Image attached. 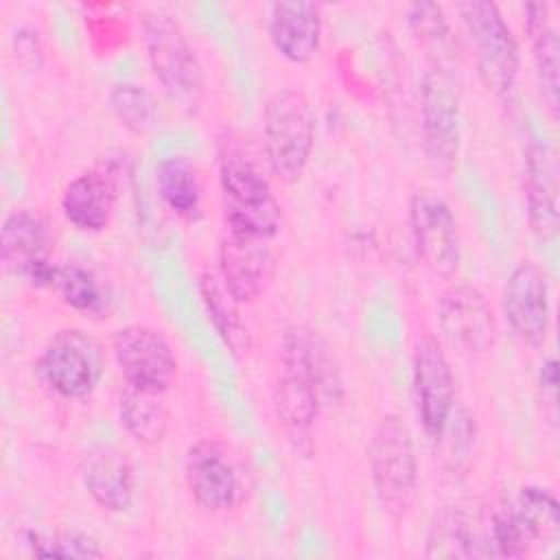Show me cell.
<instances>
[{
    "label": "cell",
    "instance_id": "obj_1",
    "mask_svg": "<svg viewBox=\"0 0 560 560\" xmlns=\"http://www.w3.org/2000/svg\"><path fill=\"white\" fill-rule=\"evenodd\" d=\"M219 184L225 230L271 238L282 223L280 203L258 160L234 138L219 140Z\"/></svg>",
    "mask_w": 560,
    "mask_h": 560
},
{
    "label": "cell",
    "instance_id": "obj_2",
    "mask_svg": "<svg viewBox=\"0 0 560 560\" xmlns=\"http://www.w3.org/2000/svg\"><path fill=\"white\" fill-rule=\"evenodd\" d=\"M315 142V112L304 92L276 90L262 112V144L271 175L284 184L298 182L311 160Z\"/></svg>",
    "mask_w": 560,
    "mask_h": 560
},
{
    "label": "cell",
    "instance_id": "obj_3",
    "mask_svg": "<svg viewBox=\"0 0 560 560\" xmlns=\"http://www.w3.org/2000/svg\"><path fill=\"white\" fill-rule=\"evenodd\" d=\"M142 31L147 57L162 90L182 112L195 114L206 92V74L184 28L173 15L149 11Z\"/></svg>",
    "mask_w": 560,
    "mask_h": 560
},
{
    "label": "cell",
    "instance_id": "obj_4",
    "mask_svg": "<svg viewBox=\"0 0 560 560\" xmlns=\"http://www.w3.org/2000/svg\"><path fill=\"white\" fill-rule=\"evenodd\" d=\"M420 129L424 160L431 173L446 179L459 155L462 107L457 77L442 59H435L422 74Z\"/></svg>",
    "mask_w": 560,
    "mask_h": 560
},
{
    "label": "cell",
    "instance_id": "obj_5",
    "mask_svg": "<svg viewBox=\"0 0 560 560\" xmlns=\"http://www.w3.org/2000/svg\"><path fill=\"white\" fill-rule=\"evenodd\" d=\"M368 462L383 510L394 518H402L416 501L418 459L413 435L400 416H381L370 438Z\"/></svg>",
    "mask_w": 560,
    "mask_h": 560
},
{
    "label": "cell",
    "instance_id": "obj_6",
    "mask_svg": "<svg viewBox=\"0 0 560 560\" xmlns=\"http://www.w3.org/2000/svg\"><path fill=\"white\" fill-rule=\"evenodd\" d=\"M455 11L466 28L483 85L497 96L510 94L518 77L521 59L516 37L499 7L488 0H468L457 2Z\"/></svg>",
    "mask_w": 560,
    "mask_h": 560
},
{
    "label": "cell",
    "instance_id": "obj_7",
    "mask_svg": "<svg viewBox=\"0 0 560 560\" xmlns=\"http://www.w3.org/2000/svg\"><path fill=\"white\" fill-rule=\"evenodd\" d=\"M37 368L46 385L61 398H85L103 374L101 346L79 328H63L48 339Z\"/></svg>",
    "mask_w": 560,
    "mask_h": 560
},
{
    "label": "cell",
    "instance_id": "obj_8",
    "mask_svg": "<svg viewBox=\"0 0 560 560\" xmlns=\"http://www.w3.org/2000/svg\"><path fill=\"white\" fill-rule=\"evenodd\" d=\"M112 350L129 387L164 394L177 376V359L166 337L144 324H129L114 332Z\"/></svg>",
    "mask_w": 560,
    "mask_h": 560
},
{
    "label": "cell",
    "instance_id": "obj_9",
    "mask_svg": "<svg viewBox=\"0 0 560 560\" xmlns=\"http://www.w3.org/2000/svg\"><path fill=\"white\" fill-rule=\"evenodd\" d=\"M409 225L422 262L440 278H451L462 260V243L451 206L429 188H418L409 201Z\"/></svg>",
    "mask_w": 560,
    "mask_h": 560
},
{
    "label": "cell",
    "instance_id": "obj_10",
    "mask_svg": "<svg viewBox=\"0 0 560 560\" xmlns=\"http://www.w3.org/2000/svg\"><path fill=\"white\" fill-rule=\"evenodd\" d=\"M411 383L418 418L433 438L446 429L455 402V376L448 357L433 335H422L413 346Z\"/></svg>",
    "mask_w": 560,
    "mask_h": 560
},
{
    "label": "cell",
    "instance_id": "obj_11",
    "mask_svg": "<svg viewBox=\"0 0 560 560\" xmlns=\"http://www.w3.org/2000/svg\"><path fill=\"white\" fill-rule=\"evenodd\" d=\"M438 324L444 339L470 357L490 352L499 332L492 306L472 284H453L440 295Z\"/></svg>",
    "mask_w": 560,
    "mask_h": 560
},
{
    "label": "cell",
    "instance_id": "obj_12",
    "mask_svg": "<svg viewBox=\"0 0 560 560\" xmlns=\"http://www.w3.org/2000/svg\"><path fill=\"white\" fill-rule=\"evenodd\" d=\"M503 315L514 337L529 348H540L549 330V278L534 260L518 262L503 287Z\"/></svg>",
    "mask_w": 560,
    "mask_h": 560
},
{
    "label": "cell",
    "instance_id": "obj_13",
    "mask_svg": "<svg viewBox=\"0 0 560 560\" xmlns=\"http://www.w3.org/2000/svg\"><path fill=\"white\" fill-rule=\"evenodd\" d=\"M276 269L269 238L225 230L219 241V278L238 304L258 300L273 282Z\"/></svg>",
    "mask_w": 560,
    "mask_h": 560
},
{
    "label": "cell",
    "instance_id": "obj_14",
    "mask_svg": "<svg viewBox=\"0 0 560 560\" xmlns=\"http://www.w3.org/2000/svg\"><path fill=\"white\" fill-rule=\"evenodd\" d=\"M48 225L33 208L7 214L0 230V260L9 273L26 278L33 287H52L57 265L48 262Z\"/></svg>",
    "mask_w": 560,
    "mask_h": 560
},
{
    "label": "cell",
    "instance_id": "obj_15",
    "mask_svg": "<svg viewBox=\"0 0 560 560\" xmlns=\"http://www.w3.org/2000/svg\"><path fill=\"white\" fill-rule=\"evenodd\" d=\"M282 368L306 378L319 394L324 409L335 407L343 398V378L337 357L328 341L306 324H293L282 335Z\"/></svg>",
    "mask_w": 560,
    "mask_h": 560
},
{
    "label": "cell",
    "instance_id": "obj_16",
    "mask_svg": "<svg viewBox=\"0 0 560 560\" xmlns=\"http://www.w3.org/2000/svg\"><path fill=\"white\" fill-rule=\"evenodd\" d=\"M184 479L190 497L210 512H223L236 503L238 475L230 451L214 438H203L186 451Z\"/></svg>",
    "mask_w": 560,
    "mask_h": 560
},
{
    "label": "cell",
    "instance_id": "obj_17",
    "mask_svg": "<svg viewBox=\"0 0 560 560\" xmlns=\"http://www.w3.org/2000/svg\"><path fill=\"white\" fill-rule=\"evenodd\" d=\"M558 158L547 142H529L525 151L527 221L536 238L549 241L558 232Z\"/></svg>",
    "mask_w": 560,
    "mask_h": 560
},
{
    "label": "cell",
    "instance_id": "obj_18",
    "mask_svg": "<svg viewBox=\"0 0 560 560\" xmlns=\"http://www.w3.org/2000/svg\"><path fill=\"white\" fill-rule=\"evenodd\" d=\"M85 492L107 512H122L133 501V468L114 446H92L79 466Z\"/></svg>",
    "mask_w": 560,
    "mask_h": 560
},
{
    "label": "cell",
    "instance_id": "obj_19",
    "mask_svg": "<svg viewBox=\"0 0 560 560\" xmlns=\"http://www.w3.org/2000/svg\"><path fill=\"white\" fill-rule=\"evenodd\" d=\"M273 48L293 63H306L319 48L322 13L315 2H276L267 22Z\"/></svg>",
    "mask_w": 560,
    "mask_h": 560
},
{
    "label": "cell",
    "instance_id": "obj_20",
    "mask_svg": "<svg viewBox=\"0 0 560 560\" xmlns=\"http://www.w3.org/2000/svg\"><path fill=\"white\" fill-rule=\"evenodd\" d=\"M116 182L109 171L92 168L77 175L61 195L63 217L83 232H101L112 219Z\"/></svg>",
    "mask_w": 560,
    "mask_h": 560
},
{
    "label": "cell",
    "instance_id": "obj_21",
    "mask_svg": "<svg viewBox=\"0 0 560 560\" xmlns=\"http://www.w3.org/2000/svg\"><path fill=\"white\" fill-rule=\"evenodd\" d=\"M424 553L429 558H483L492 556V549L488 534L483 536L462 508L444 505L429 523Z\"/></svg>",
    "mask_w": 560,
    "mask_h": 560
},
{
    "label": "cell",
    "instance_id": "obj_22",
    "mask_svg": "<svg viewBox=\"0 0 560 560\" xmlns=\"http://www.w3.org/2000/svg\"><path fill=\"white\" fill-rule=\"evenodd\" d=\"M525 28L532 44V57L540 83V94L551 112L558 116V90H560V44L558 31L551 22L549 7L532 2L525 7Z\"/></svg>",
    "mask_w": 560,
    "mask_h": 560
},
{
    "label": "cell",
    "instance_id": "obj_23",
    "mask_svg": "<svg viewBox=\"0 0 560 560\" xmlns=\"http://www.w3.org/2000/svg\"><path fill=\"white\" fill-rule=\"evenodd\" d=\"M199 293L217 335L221 337L232 357L243 359L252 350V335L238 313L241 304L225 289L219 273L212 271H203L199 276Z\"/></svg>",
    "mask_w": 560,
    "mask_h": 560
},
{
    "label": "cell",
    "instance_id": "obj_24",
    "mask_svg": "<svg viewBox=\"0 0 560 560\" xmlns=\"http://www.w3.org/2000/svg\"><path fill=\"white\" fill-rule=\"evenodd\" d=\"M273 411L278 420L293 433H302L313 427L324 411L317 389L289 368H282L273 383Z\"/></svg>",
    "mask_w": 560,
    "mask_h": 560
},
{
    "label": "cell",
    "instance_id": "obj_25",
    "mask_svg": "<svg viewBox=\"0 0 560 560\" xmlns=\"http://www.w3.org/2000/svg\"><path fill=\"white\" fill-rule=\"evenodd\" d=\"M118 418L125 431L140 444H158L168 431V409L160 392L127 385L118 402Z\"/></svg>",
    "mask_w": 560,
    "mask_h": 560
},
{
    "label": "cell",
    "instance_id": "obj_26",
    "mask_svg": "<svg viewBox=\"0 0 560 560\" xmlns=\"http://www.w3.org/2000/svg\"><path fill=\"white\" fill-rule=\"evenodd\" d=\"M162 201L182 219H195L201 206V182L197 168L182 155L166 158L155 168Z\"/></svg>",
    "mask_w": 560,
    "mask_h": 560
},
{
    "label": "cell",
    "instance_id": "obj_27",
    "mask_svg": "<svg viewBox=\"0 0 560 560\" xmlns=\"http://www.w3.org/2000/svg\"><path fill=\"white\" fill-rule=\"evenodd\" d=\"M532 547L553 545L560 534V508L556 497L540 486H523L512 503Z\"/></svg>",
    "mask_w": 560,
    "mask_h": 560
},
{
    "label": "cell",
    "instance_id": "obj_28",
    "mask_svg": "<svg viewBox=\"0 0 560 560\" xmlns=\"http://www.w3.org/2000/svg\"><path fill=\"white\" fill-rule=\"evenodd\" d=\"M107 105L114 118L136 136L151 131L158 122V103L153 94L138 83H114L107 94Z\"/></svg>",
    "mask_w": 560,
    "mask_h": 560
},
{
    "label": "cell",
    "instance_id": "obj_29",
    "mask_svg": "<svg viewBox=\"0 0 560 560\" xmlns=\"http://www.w3.org/2000/svg\"><path fill=\"white\" fill-rule=\"evenodd\" d=\"M52 287L59 291L61 300L79 313L96 315L105 308V293L98 280L94 278L92 271H88L81 265H74V262L57 265Z\"/></svg>",
    "mask_w": 560,
    "mask_h": 560
},
{
    "label": "cell",
    "instance_id": "obj_30",
    "mask_svg": "<svg viewBox=\"0 0 560 560\" xmlns=\"http://www.w3.org/2000/svg\"><path fill=\"white\" fill-rule=\"evenodd\" d=\"M26 545L35 558H101L98 542L81 532H63L57 536L26 534Z\"/></svg>",
    "mask_w": 560,
    "mask_h": 560
},
{
    "label": "cell",
    "instance_id": "obj_31",
    "mask_svg": "<svg viewBox=\"0 0 560 560\" xmlns=\"http://www.w3.org/2000/svg\"><path fill=\"white\" fill-rule=\"evenodd\" d=\"M407 22H409L413 35L420 37V42H424L433 48H440L444 52V48L448 44L451 28H448V22L438 4H433V2L411 4L409 13H407Z\"/></svg>",
    "mask_w": 560,
    "mask_h": 560
},
{
    "label": "cell",
    "instance_id": "obj_32",
    "mask_svg": "<svg viewBox=\"0 0 560 560\" xmlns=\"http://www.w3.org/2000/svg\"><path fill=\"white\" fill-rule=\"evenodd\" d=\"M15 55L22 61H28L31 66H35V57L42 61V46H39L37 33H33V31L15 33Z\"/></svg>",
    "mask_w": 560,
    "mask_h": 560
},
{
    "label": "cell",
    "instance_id": "obj_33",
    "mask_svg": "<svg viewBox=\"0 0 560 560\" xmlns=\"http://www.w3.org/2000/svg\"><path fill=\"white\" fill-rule=\"evenodd\" d=\"M540 389L549 392L551 394V400H556V389H558V363L556 359H547L542 365H540Z\"/></svg>",
    "mask_w": 560,
    "mask_h": 560
}]
</instances>
